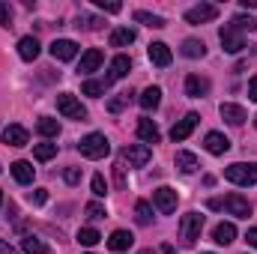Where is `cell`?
Wrapping results in <instances>:
<instances>
[{
    "instance_id": "obj_1",
    "label": "cell",
    "mask_w": 257,
    "mask_h": 254,
    "mask_svg": "<svg viewBox=\"0 0 257 254\" xmlns=\"http://www.w3.org/2000/svg\"><path fill=\"white\" fill-rule=\"evenodd\" d=\"M78 153H81L84 159H105V156L111 153V144H108V138H105L102 132H90L87 138L78 141Z\"/></svg>"
},
{
    "instance_id": "obj_2",
    "label": "cell",
    "mask_w": 257,
    "mask_h": 254,
    "mask_svg": "<svg viewBox=\"0 0 257 254\" xmlns=\"http://www.w3.org/2000/svg\"><path fill=\"white\" fill-rule=\"evenodd\" d=\"M209 209H224L236 218H248L251 215V203L242 197V194H227V197H212L209 200Z\"/></svg>"
},
{
    "instance_id": "obj_3",
    "label": "cell",
    "mask_w": 257,
    "mask_h": 254,
    "mask_svg": "<svg viewBox=\"0 0 257 254\" xmlns=\"http://www.w3.org/2000/svg\"><path fill=\"white\" fill-rule=\"evenodd\" d=\"M224 180H230L233 186H254L257 183V162H236V165L224 168Z\"/></svg>"
},
{
    "instance_id": "obj_4",
    "label": "cell",
    "mask_w": 257,
    "mask_h": 254,
    "mask_svg": "<svg viewBox=\"0 0 257 254\" xmlns=\"http://www.w3.org/2000/svg\"><path fill=\"white\" fill-rule=\"evenodd\" d=\"M200 230H203V215L200 212L183 215V221H180V242L183 245H194L200 239Z\"/></svg>"
},
{
    "instance_id": "obj_5",
    "label": "cell",
    "mask_w": 257,
    "mask_h": 254,
    "mask_svg": "<svg viewBox=\"0 0 257 254\" xmlns=\"http://www.w3.org/2000/svg\"><path fill=\"white\" fill-rule=\"evenodd\" d=\"M218 39H221V48H224L227 54H239V51L245 48V36H242V30H239L236 24H224V27L218 30Z\"/></svg>"
},
{
    "instance_id": "obj_6",
    "label": "cell",
    "mask_w": 257,
    "mask_h": 254,
    "mask_svg": "<svg viewBox=\"0 0 257 254\" xmlns=\"http://www.w3.org/2000/svg\"><path fill=\"white\" fill-rule=\"evenodd\" d=\"M57 111L63 114L66 120H87V108H84L72 93H60V96H57Z\"/></svg>"
},
{
    "instance_id": "obj_7",
    "label": "cell",
    "mask_w": 257,
    "mask_h": 254,
    "mask_svg": "<svg viewBox=\"0 0 257 254\" xmlns=\"http://www.w3.org/2000/svg\"><path fill=\"white\" fill-rule=\"evenodd\" d=\"M123 162H128V168H144L150 159H153V150L147 147V144H132L123 150V156H120Z\"/></svg>"
},
{
    "instance_id": "obj_8",
    "label": "cell",
    "mask_w": 257,
    "mask_h": 254,
    "mask_svg": "<svg viewBox=\"0 0 257 254\" xmlns=\"http://www.w3.org/2000/svg\"><path fill=\"white\" fill-rule=\"evenodd\" d=\"M153 209H159L162 215H171V212L177 209V191L168 189V186L156 189L153 191Z\"/></svg>"
},
{
    "instance_id": "obj_9",
    "label": "cell",
    "mask_w": 257,
    "mask_h": 254,
    "mask_svg": "<svg viewBox=\"0 0 257 254\" xmlns=\"http://www.w3.org/2000/svg\"><path fill=\"white\" fill-rule=\"evenodd\" d=\"M218 18V6L215 3H197L186 12V21L189 24H206V21H215Z\"/></svg>"
},
{
    "instance_id": "obj_10",
    "label": "cell",
    "mask_w": 257,
    "mask_h": 254,
    "mask_svg": "<svg viewBox=\"0 0 257 254\" xmlns=\"http://www.w3.org/2000/svg\"><path fill=\"white\" fill-rule=\"evenodd\" d=\"M197 123H200V117H197L194 111H189V114H186V117H183L177 126L171 129V138H174V144H177V141H186V138L194 132V126H197Z\"/></svg>"
},
{
    "instance_id": "obj_11",
    "label": "cell",
    "mask_w": 257,
    "mask_h": 254,
    "mask_svg": "<svg viewBox=\"0 0 257 254\" xmlns=\"http://www.w3.org/2000/svg\"><path fill=\"white\" fill-rule=\"evenodd\" d=\"M218 114H221V120H227L230 126H242V123L248 120V114H245V108H239V105H233V102H221V108H218Z\"/></svg>"
},
{
    "instance_id": "obj_12",
    "label": "cell",
    "mask_w": 257,
    "mask_h": 254,
    "mask_svg": "<svg viewBox=\"0 0 257 254\" xmlns=\"http://www.w3.org/2000/svg\"><path fill=\"white\" fill-rule=\"evenodd\" d=\"M203 147H206L209 156H224V153L230 150V141H227L221 132H209V135L203 138Z\"/></svg>"
},
{
    "instance_id": "obj_13",
    "label": "cell",
    "mask_w": 257,
    "mask_h": 254,
    "mask_svg": "<svg viewBox=\"0 0 257 254\" xmlns=\"http://www.w3.org/2000/svg\"><path fill=\"white\" fill-rule=\"evenodd\" d=\"M147 54H150V63L153 66H171V60H174V54H171V48L165 45V42H153L150 48H147Z\"/></svg>"
},
{
    "instance_id": "obj_14",
    "label": "cell",
    "mask_w": 257,
    "mask_h": 254,
    "mask_svg": "<svg viewBox=\"0 0 257 254\" xmlns=\"http://www.w3.org/2000/svg\"><path fill=\"white\" fill-rule=\"evenodd\" d=\"M128 69H132V60H128L126 54H117L114 60H111V66H108V84H114V81H120V78H126Z\"/></svg>"
},
{
    "instance_id": "obj_15",
    "label": "cell",
    "mask_w": 257,
    "mask_h": 254,
    "mask_svg": "<svg viewBox=\"0 0 257 254\" xmlns=\"http://www.w3.org/2000/svg\"><path fill=\"white\" fill-rule=\"evenodd\" d=\"M0 141L6 147H24L27 144V129L24 126H6L0 132Z\"/></svg>"
},
{
    "instance_id": "obj_16",
    "label": "cell",
    "mask_w": 257,
    "mask_h": 254,
    "mask_svg": "<svg viewBox=\"0 0 257 254\" xmlns=\"http://www.w3.org/2000/svg\"><path fill=\"white\" fill-rule=\"evenodd\" d=\"M78 54V45L72 39H54L51 42V57L54 60H72Z\"/></svg>"
},
{
    "instance_id": "obj_17",
    "label": "cell",
    "mask_w": 257,
    "mask_h": 254,
    "mask_svg": "<svg viewBox=\"0 0 257 254\" xmlns=\"http://www.w3.org/2000/svg\"><path fill=\"white\" fill-rule=\"evenodd\" d=\"M206 93H209V81H206L203 75H189V78H186V96L200 99V96H206Z\"/></svg>"
},
{
    "instance_id": "obj_18",
    "label": "cell",
    "mask_w": 257,
    "mask_h": 254,
    "mask_svg": "<svg viewBox=\"0 0 257 254\" xmlns=\"http://www.w3.org/2000/svg\"><path fill=\"white\" fill-rule=\"evenodd\" d=\"M18 57L27 60V63H33V60L39 57V42H36V36H24V39H18Z\"/></svg>"
},
{
    "instance_id": "obj_19",
    "label": "cell",
    "mask_w": 257,
    "mask_h": 254,
    "mask_svg": "<svg viewBox=\"0 0 257 254\" xmlns=\"http://www.w3.org/2000/svg\"><path fill=\"white\" fill-rule=\"evenodd\" d=\"M138 138L144 141V144H159V138H162V132H159V126L153 123V120H138Z\"/></svg>"
},
{
    "instance_id": "obj_20",
    "label": "cell",
    "mask_w": 257,
    "mask_h": 254,
    "mask_svg": "<svg viewBox=\"0 0 257 254\" xmlns=\"http://www.w3.org/2000/svg\"><path fill=\"white\" fill-rule=\"evenodd\" d=\"M102 60H105V57H102V51H99V48H90V51L81 57L78 72H81V75H90V72H96V69L102 66Z\"/></svg>"
},
{
    "instance_id": "obj_21",
    "label": "cell",
    "mask_w": 257,
    "mask_h": 254,
    "mask_svg": "<svg viewBox=\"0 0 257 254\" xmlns=\"http://www.w3.org/2000/svg\"><path fill=\"white\" fill-rule=\"evenodd\" d=\"M212 239H215L218 245H230V242L236 239V227H233L230 221H221V224H215V230H212Z\"/></svg>"
},
{
    "instance_id": "obj_22",
    "label": "cell",
    "mask_w": 257,
    "mask_h": 254,
    "mask_svg": "<svg viewBox=\"0 0 257 254\" xmlns=\"http://www.w3.org/2000/svg\"><path fill=\"white\" fill-rule=\"evenodd\" d=\"M174 165L183 171V174H194L197 168H200V162H197V156L194 153H186V150H180L177 156H174Z\"/></svg>"
},
{
    "instance_id": "obj_23",
    "label": "cell",
    "mask_w": 257,
    "mask_h": 254,
    "mask_svg": "<svg viewBox=\"0 0 257 254\" xmlns=\"http://www.w3.org/2000/svg\"><path fill=\"white\" fill-rule=\"evenodd\" d=\"M132 242H135V236L128 230H114L111 239H108V248L111 251H126V248H132Z\"/></svg>"
},
{
    "instance_id": "obj_24",
    "label": "cell",
    "mask_w": 257,
    "mask_h": 254,
    "mask_svg": "<svg viewBox=\"0 0 257 254\" xmlns=\"http://www.w3.org/2000/svg\"><path fill=\"white\" fill-rule=\"evenodd\" d=\"M138 102H141V108H144V111H156V108H159V102H162V90H159V87H147V90L141 93V99H138Z\"/></svg>"
},
{
    "instance_id": "obj_25",
    "label": "cell",
    "mask_w": 257,
    "mask_h": 254,
    "mask_svg": "<svg viewBox=\"0 0 257 254\" xmlns=\"http://www.w3.org/2000/svg\"><path fill=\"white\" fill-rule=\"evenodd\" d=\"M12 177L21 183V186H27V183H33V165L30 162H12Z\"/></svg>"
},
{
    "instance_id": "obj_26",
    "label": "cell",
    "mask_w": 257,
    "mask_h": 254,
    "mask_svg": "<svg viewBox=\"0 0 257 254\" xmlns=\"http://www.w3.org/2000/svg\"><path fill=\"white\" fill-rule=\"evenodd\" d=\"M132 42H135V30H132V27H117V30L111 33V45H114V48H126Z\"/></svg>"
},
{
    "instance_id": "obj_27",
    "label": "cell",
    "mask_w": 257,
    "mask_h": 254,
    "mask_svg": "<svg viewBox=\"0 0 257 254\" xmlns=\"http://www.w3.org/2000/svg\"><path fill=\"white\" fill-rule=\"evenodd\" d=\"M135 21H138V24H147V27H153V30H162V27H165V18H162V15H153V12H144V9L135 12Z\"/></svg>"
},
{
    "instance_id": "obj_28",
    "label": "cell",
    "mask_w": 257,
    "mask_h": 254,
    "mask_svg": "<svg viewBox=\"0 0 257 254\" xmlns=\"http://www.w3.org/2000/svg\"><path fill=\"white\" fill-rule=\"evenodd\" d=\"M135 221L144 224V227L153 221V203H150V200H138V203H135Z\"/></svg>"
},
{
    "instance_id": "obj_29",
    "label": "cell",
    "mask_w": 257,
    "mask_h": 254,
    "mask_svg": "<svg viewBox=\"0 0 257 254\" xmlns=\"http://www.w3.org/2000/svg\"><path fill=\"white\" fill-rule=\"evenodd\" d=\"M21 248L27 254H48V245H45L39 236H33V233H27V236L21 239Z\"/></svg>"
},
{
    "instance_id": "obj_30",
    "label": "cell",
    "mask_w": 257,
    "mask_h": 254,
    "mask_svg": "<svg viewBox=\"0 0 257 254\" xmlns=\"http://www.w3.org/2000/svg\"><path fill=\"white\" fill-rule=\"evenodd\" d=\"M183 54L192 57V60H197V57L206 54V45H203L200 39H186V42H183Z\"/></svg>"
},
{
    "instance_id": "obj_31",
    "label": "cell",
    "mask_w": 257,
    "mask_h": 254,
    "mask_svg": "<svg viewBox=\"0 0 257 254\" xmlns=\"http://www.w3.org/2000/svg\"><path fill=\"white\" fill-rule=\"evenodd\" d=\"M36 129H39V135H45V138H57V135H60V123L51 120V117H42V120L36 123Z\"/></svg>"
},
{
    "instance_id": "obj_32",
    "label": "cell",
    "mask_w": 257,
    "mask_h": 254,
    "mask_svg": "<svg viewBox=\"0 0 257 254\" xmlns=\"http://www.w3.org/2000/svg\"><path fill=\"white\" fill-rule=\"evenodd\" d=\"M105 90H108V81H84V87H81V93L93 96V99H99Z\"/></svg>"
},
{
    "instance_id": "obj_33",
    "label": "cell",
    "mask_w": 257,
    "mask_h": 254,
    "mask_svg": "<svg viewBox=\"0 0 257 254\" xmlns=\"http://www.w3.org/2000/svg\"><path fill=\"white\" fill-rule=\"evenodd\" d=\"M99 239H102V236H99V230H96V227H81V230H78V242H81V245H87V248H93Z\"/></svg>"
},
{
    "instance_id": "obj_34",
    "label": "cell",
    "mask_w": 257,
    "mask_h": 254,
    "mask_svg": "<svg viewBox=\"0 0 257 254\" xmlns=\"http://www.w3.org/2000/svg\"><path fill=\"white\" fill-rule=\"evenodd\" d=\"M33 156H36L39 162H48V159H54V156H57V144H36Z\"/></svg>"
},
{
    "instance_id": "obj_35",
    "label": "cell",
    "mask_w": 257,
    "mask_h": 254,
    "mask_svg": "<svg viewBox=\"0 0 257 254\" xmlns=\"http://www.w3.org/2000/svg\"><path fill=\"white\" fill-rule=\"evenodd\" d=\"M230 24H236V27H239L242 33H245V30L251 33V30H254V27H257V21H254V18H251V15H236V18H233Z\"/></svg>"
},
{
    "instance_id": "obj_36",
    "label": "cell",
    "mask_w": 257,
    "mask_h": 254,
    "mask_svg": "<svg viewBox=\"0 0 257 254\" xmlns=\"http://www.w3.org/2000/svg\"><path fill=\"white\" fill-rule=\"evenodd\" d=\"M128 99H132V93H120L117 99H111V102H108V111H111V114H117V111H123V108L128 105Z\"/></svg>"
},
{
    "instance_id": "obj_37",
    "label": "cell",
    "mask_w": 257,
    "mask_h": 254,
    "mask_svg": "<svg viewBox=\"0 0 257 254\" xmlns=\"http://www.w3.org/2000/svg\"><path fill=\"white\" fill-rule=\"evenodd\" d=\"M84 212H87V218H93V221H96V218H105V206H102L99 200L87 203V206H84Z\"/></svg>"
},
{
    "instance_id": "obj_38",
    "label": "cell",
    "mask_w": 257,
    "mask_h": 254,
    "mask_svg": "<svg viewBox=\"0 0 257 254\" xmlns=\"http://www.w3.org/2000/svg\"><path fill=\"white\" fill-rule=\"evenodd\" d=\"M90 186H93V194H96V197H105V194H108V183H105V177H102V174H96Z\"/></svg>"
},
{
    "instance_id": "obj_39",
    "label": "cell",
    "mask_w": 257,
    "mask_h": 254,
    "mask_svg": "<svg viewBox=\"0 0 257 254\" xmlns=\"http://www.w3.org/2000/svg\"><path fill=\"white\" fill-rule=\"evenodd\" d=\"M78 27H84V30H99V27H102V21H99V18H93V15H78Z\"/></svg>"
},
{
    "instance_id": "obj_40",
    "label": "cell",
    "mask_w": 257,
    "mask_h": 254,
    "mask_svg": "<svg viewBox=\"0 0 257 254\" xmlns=\"http://www.w3.org/2000/svg\"><path fill=\"white\" fill-rule=\"evenodd\" d=\"M114 180H117V186H120V189L126 186V162H123V159L114 165Z\"/></svg>"
},
{
    "instance_id": "obj_41",
    "label": "cell",
    "mask_w": 257,
    "mask_h": 254,
    "mask_svg": "<svg viewBox=\"0 0 257 254\" xmlns=\"http://www.w3.org/2000/svg\"><path fill=\"white\" fill-rule=\"evenodd\" d=\"M0 24H3V27H12V9H9V3H3V0H0Z\"/></svg>"
},
{
    "instance_id": "obj_42",
    "label": "cell",
    "mask_w": 257,
    "mask_h": 254,
    "mask_svg": "<svg viewBox=\"0 0 257 254\" xmlns=\"http://www.w3.org/2000/svg\"><path fill=\"white\" fill-rule=\"evenodd\" d=\"M63 177H66V183H69V186H78V183H81V171H78V168H66Z\"/></svg>"
},
{
    "instance_id": "obj_43",
    "label": "cell",
    "mask_w": 257,
    "mask_h": 254,
    "mask_svg": "<svg viewBox=\"0 0 257 254\" xmlns=\"http://www.w3.org/2000/svg\"><path fill=\"white\" fill-rule=\"evenodd\" d=\"M45 200H48V191H45V189H33V191H30V203H36V206H42Z\"/></svg>"
},
{
    "instance_id": "obj_44",
    "label": "cell",
    "mask_w": 257,
    "mask_h": 254,
    "mask_svg": "<svg viewBox=\"0 0 257 254\" xmlns=\"http://www.w3.org/2000/svg\"><path fill=\"white\" fill-rule=\"evenodd\" d=\"M96 6L105 9V12H120L123 9V3H114V0H96Z\"/></svg>"
},
{
    "instance_id": "obj_45",
    "label": "cell",
    "mask_w": 257,
    "mask_h": 254,
    "mask_svg": "<svg viewBox=\"0 0 257 254\" xmlns=\"http://www.w3.org/2000/svg\"><path fill=\"white\" fill-rule=\"evenodd\" d=\"M248 99H251V102H257V75L251 78V84H248Z\"/></svg>"
},
{
    "instance_id": "obj_46",
    "label": "cell",
    "mask_w": 257,
    "mask_h": 254,
    "mask_svg": "<svg viewBox=\"0 0 257 254\" xmlns=\"http://www.w3.org/2000/svg\"><path fill=\"white\" fill-rule=\"evenodd\" d=\"M245 239H248V245H251V248H257V227H251V230L245 233Z\"/></svg>"
},
{
    "instance_id": "obj_47",
    "label": "cell",
    "mask_w": 257,
    "mask_h": 254,
    "mask_svg": "<svg viewBox=\"0 0 257 254\" xmlns=\"http://www.w3.org/2000/svg\"><path fill=\"white\" fill-rule=\"evenodd\" d=\"M0 254H15V248H12L9 242H3V239H0Z\"/></svg>"
},
{
    "instance_id": "obj_48",
    "label": "cell",
    "mask_w": 257,
    "mask_h": 254,
    "mask_svg": "<svg viewBox=\"0 0 257 254\" xmlns=\"http://www.w3.org/2000/svg\"><path fill=\"white\" fill-rule=\"evenodd\" d=\"M242 6H245V9H248V6L254 9V6H257V0H242Z\"/></svg>"
},
{
    "instance_id": "obj_49",
    "label": "cell",
    "mask_w": 257,
    "mask_h": 254,
    "mask_svg": "<svg viewBox=\"0 0 257 254\" xmlns=\"http://www.w3.org/2000/svg\"><path fill=\"white\" fill-rule=\"evenodd\" d=\"M138 254H156V251L153 248H144V251H138Z\"/></svg>"
},
{
    "instance_id": "obj_50",
    "label": "cell",
    "mask_w": 257,
    "mask_h": 254,
    "mask_svg": "<svg viewBox=\"0 0 257 254\" xmlns=\"http://www.w3.org/2000/svg\"><path fill=\"white\" fill-rule=\"evenodd\" d=\"M0 203H3V191H0Z\"/></svg>"
},
{
    "instance_id": "obj_51",
    "label": "cell",
    "mask_w": 257,
    "mask_h": 254,
    "mask_svg": "<svg viewBox=\"0 0 257 254\" xmlns=\"http://www.w3.org/2000/svg\"><path fill=\"white\" fill-rule=\"evenodd\" d=\"M254 126H257V117H254Z\"/></svg>"
},
{
    "instance_id": "obj_52",
    "label": "cell",
    "mask_w": 257,
    "mask_h": 254,
    "mask_svg": "<svg viewBox=\"0 0 257 254\" xmlns=\"http://www.w3.org/2000/svg\"><path fill=\"white\" fill-rule=\"evenodd\" d=\"M203 254H212V251H203Z\"/></svg>"
}]
</instances>
